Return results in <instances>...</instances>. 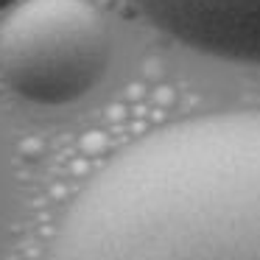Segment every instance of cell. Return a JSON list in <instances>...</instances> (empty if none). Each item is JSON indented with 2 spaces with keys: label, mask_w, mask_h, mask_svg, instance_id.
<instances>
[{
  "label": "cell",
  "mask_w": 260,
  "mask_h": 260,
  "mask_svg": "<svg viewBox=\"0 0 260 260\" xmlns=\"http://www.w3.org/2000/svg\"><path fill=\"white\" fill-rule=\"evenodd\" d=\"M48 260H260V109L126 146L70 204Z\"/></svg>",
  "instance_id": "6da1fadb"
},
{
  "label": "cell",
  "mask_w": 260,
  "mask_h": 260,
  "mask_svg": "<svg viewBox=\"0 0 260 260\" xmlns=\"http://www.w3.org/2000/svg\"><path fill=\"white\" fill-rule=\"evenodd\" d=\"M107 64L109 28L84 0H25L0 28V76L31 104L79 101Z\"/></svg>",
  "instance_id": "7a4b0ae2"
},
{
  "label": "cell",
  "mask_w": 260,
  "mask_h": 260,
  "mask_svg": "<svg viewBox=\"0 0 260 260\" xmlns=\"http://www.w3.org/2000/svg\"><path fill=\"white\" fill-rule=\"evenodd\" d=\"M132 6L193 51L260 64V0H132Z\"/></svg>",
  "instance_id": "3957f363"
},
{
  "label": "cell",
  "mask_w": 260,
  "mask_h": 260,
  "mask_svg": "<svg viewBox=\"0 0 260 260\" xmlns=\"http://www.w3.org/2000/svg\"><path fill=\"white\" fill-rule=\"evenodd\" d=\"M20 0H0V12H3V9H12V6H17Z\"/></svg>",
  "instance_id": "277c9868"
}]
</instances>
